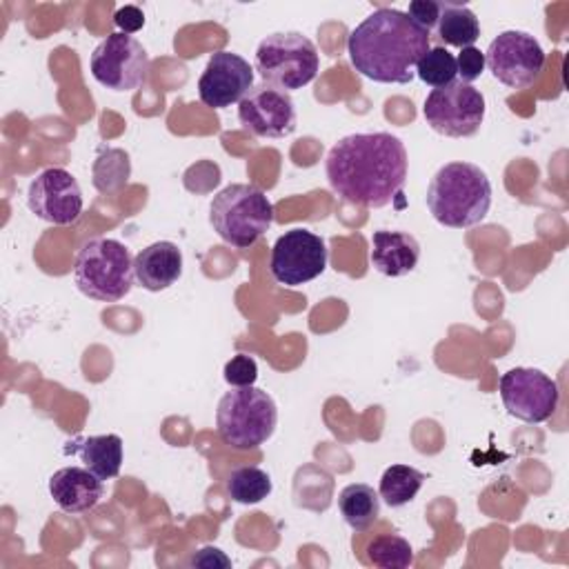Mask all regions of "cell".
Here are the masks:
<instances>
[{"label": "cell", "instance_id": "cell-25", "mask_svg": "<svg viewBox=\"0 0 569 569\" xmlns=\"http://www.w3.org/2000/svg\"><path fill=\"white\" fill-rule=\"evenodd\" d=\"M416 76L433 89L451 84L458 76L453 53H449L445 47H429V51L416 64Z\"/></svg>", "mask_w": 569, "mask_h": 569}, {"label": "cell", "instance_id": "cell-15", "mask_svg": "<svg viewBox=\"0 0 569 569\" xmlns=\"http://www.w3.org/2000/svg\"><path fill=\"white\" fill-rule=\"evenodd\" d=\"M251 87L253 67L233 51H218L198 80V98L207 107L224 109L240 102Z\"/></svg>", "mask_w": 569, "mask_h": 569}, {"label": "cell", "instance_id": "cell-6", "mask_svg": "<svg viewBox=\"0 0 569 569\" xmlns=\"http://www.w3.org/2000/svg\"><path fill=\"white\" fill-rule=\"evenodd\" d=\"M209 222L227 244L249 249L273 222V204L256 184H229L209 204Z\"/></svg>", "mask_w": 569, "mask_h": 569}, {"label": "cell", "instance_id": "cell-13", "mask_svg": "<svg viewBox=\"0 0 569 569\" xmlns=\"http://www.w3.org/2000/svg\"><path fill=\"white\" fill-rule=\"evenodd\" d=\"M29 211L51 224H71L82 213V191L78 180L62 167L40 171L27 189Z\"/></svg>", "mask_w": 569, "mask_h": 569}, {"label": "cell", "instance_id": "cell-19", "mask_svg": "<svg viewBox=\"0 0 569 569\" xmlns=\"http://www.w3.org/2000/svg\"><path fill=\"white\" fill-rule=\"evenodd\" d=\"M64 453H73L100 480L116 478L122 467V438L118 433L78 436L67 442Z\"/></svg>", "mask_w": 569, "mask_h": 569}, {"label": "cell", "instance_id": "cell-1", "mask_svg": "<svg viewBox=\"0 0 569 569\" xmlns=\"http://www.w3.org/2000/svg\"><path fill=\"white\" fill-rule=\"evenodd\" d=\"M407 162V149L398 136L387 131L351 133L329 149L325 173L329 187L345 202L380 209L402 193Z\"/></svg>", "mask_w": 569, "mask_h": 569}, {"label": "cell", "instance_id": "cell-29", "mask_svg": "<svg viewBox=\"0 0 569 569\" xmlns=\"http://www.w3.org/2000/svg\"><path fill=\"white\" fill-rule=\"evenodd\" d=\"M113 22H116V27L120 29V33L131 36V33H136V31L142 29V24H144V13H142V9H138V7H133V4H124V7H120V9L113 13Z\"/></svg>", "mask_w": 569, "mask_h": 569}, {"label": "cell", "instance_id": "cell-11", "mask_svg": "<svg viewBox=\"0 0 569 569\" xmlns=\"http://www.w3.org/2000/svg\"><path fill=\"white\" fill-rule=\"evenodd\" d=\"M498 391L509 416L522 422H545L558 409V385L540 369L513 367L500 376Z\"/></svg>", "mask_w": 569, "mask_h": 569}, {"label": "cell", "instance_id": "cell-5", "mask_svg": "<svg viewBox=\"0 0 569 569\" xmlns=\"http://www.w3.org/2000/svg\"><path fill=\"white\" fill-rule=\"evenodd\" d=\"M276 422V402L260 387H233L218 400V438L236 451H249L264 445L273 436Z\"/></svg>", "mask_w": 569, "mask_h": 569}, {"label": "cell", "instance_id": "cell-7", "mask_svg": "<svg viewBox=\"0 0 569 569\" xmlns=\"http://www.w3.org/2000/svg\"><path fill=\"white\" fill-rule=\"evenodd\" d=\"M262 82L293 91L309 84L320 69V56L316 44L298 31H276L260 40L253 60Z\"/></svg>", "mask_w": 569, "mask_h": 569}, {"label": "cell", "instance_id": "cell-27", "mask_svg": "<svg viewBox=\"0 0 569 569\" xmlns=\"http://www.w3.org/2000/svg\"><path fill=\"white\" fill-rule=\"evenodd\" d=\"M485 53L476 47H465L460 49L458 58H456V69H458V76H460V82H467L471 84L473 80H478L485 71Z\"/></svg>", "mask_w": 569, "mask_h": 569}, {"label": "cell", "instance_id": "cell-12", "mask_svg": "<svg viewBox=\"0 0 569 569\" xmlns=\"http://www.w3.org/2000/svg\"><path fill=\"white\" fill-rule=\"evenodd\" d=\"M327 269V244L309 229H289L271 247L269 271L278 284L300 287Z\"/></svg>", "mask_w": 569, "mask_h": 569}, {"label": "cell", "instance_id": "cell-9", "mask_svg": "<svg viewBox=\"0 0 569 569\" xmlns=\"http://www.w3.org/2000/svg\"><path fill=\"white\" fill-rule=\"evenodd\" d=\"M545 60L547 56L540 42L531 33L518 29L498 33L485 51L487 69L509 89L533 84L545 69Z\"/></svg>", "mask_w": 569, "mask_h": 569}, {"label": "cell", "instance_id": "cell-26", "mask_svg": "<svg viewBox=\"0 0 569 569\" xmlns=\"http://www.w3.org/2000/svg\"><path fill=\"white\" fill-rule=\"evenodd\" d=\"M222 373L231 387H251L258 380V365L251 356L238 353L224 365Z\"/></svg>", "mask_w": 569, "mask_h": 569}, {"label": "cell", "instance_id": "cell-17", "mask_svg": "<svg viewBox=\"0 0 569 569\" xmlns=\"http://www.w3.org/2000/svg\"><path fill=\"white\" fill-rule=\"evenodd\" d=\"M371 267L389 278L407 276L420 260V244L407 231L378 229L371 236Z\"/></svg>", "mask_w": 569, "mask_h": 569}, {"label": "cell", "instance_id": "cell-28", "mask_svg": "<svg viewBox=\"0 0 569 569\" xmlns=\"http://www.w3.org/2000/svg\"><path fill=\"white\" fill-rule=\"evenodd\" d=\"M407 16L416 24H420L422 29L431 31L438 24V18H440V2H436V0H413V2H409Z\"/></svg>", "mask_w": 569, "mask_h": 569}, {"label": "cell", "instance_id": "cell-24", "mask_svg": "<svg viewBox=\"0 0 569 569\" xmlns=\"http://www.w3.org/2000/svg\"><path fill=\"white\" fill-rule=\"evenodd\" d=\"M367 560L380 569H405L413 562V549L402 536L382 533L367 545Z\"/></svg>", "mask_w": 569, "mask_h": 569}, {"label": "cell", "instance_id": "cell-10", "mask_svg": "<svg viewBox=\"0 0 569 569\" xmlns=\"http://www.w3.org/2000/svg\"><path fill=\"white\" fill-rule=\"evenodd\" d=\"M89 69L96 82L111 91H133L149 73L147 49L127 33H109L91 53Z\"/></svg>", "mask_w": 569, "mask_h": 569}, {"label": "cell", "instance_id": "cell-4", "mask_svg": "<svg viewBox=\"0 0 569 569\" xmlns=\"http://www.w3.org/2000/svg\"><path fill=\"white\" fill-rule=\"evenodd\" d=\"M133 256L116 238L87 240L73 262V282L80 293L98 302H116L133 287Z\"/></svg>", "mask_w": 569, "mask_h": 569}, {"label": "cell", "instance_id": "cell-3", "mask_svg": "<svg viewBox=\"0 0 569 569\" xmlns=\"http://www.w3.org/2000/svg\"><path fill=\"white\" fill-rule=\"evenodd\" d=\"M427 207L433 220L445 227H473L489 213L491 182L473 162H447L427 187Z\"/></svg>", "mask_w": 569, "mask_h": 569}, {"label": "cell", "instance_id": "cell-18", "mask_svg": "<svg viewBox=\"0 0 569 569\" xmlns=\"http://www.w3.org/2000/svg\"><path fill=\"white\" fill-rule=\"evenodd\" d=\"M133 271L142 289L162 291L182 276V251L169 240H158L136 253Z\"/></svg>", "mask_w": 569, "mask_h": 569}, {"label": "cell", "instance_id": "cell-30", "mask_svg": "<svg viewBox=\"0 0 569 569\" xmlns=\"http://www.w3.org/2000/svg\"><path fill=\"white\" fill-rule=\"evenodd\" d=\"M191 565H200V567H216V565H220V567H229L231 565V560L220 551V549H216V547H202L193 558H191Z\"/></svg>", "mask_w": 569, "mask_h": 569}, {"label": "cell", "instance_id": "cell-2", "mask_svg": "<svg viewBox=\"0 0 569 569\" xmlns=\"http://www.w3.org/2000/svg\"><path fill=\"white\" fill-rule=\"evenodd\" d=\"M431 36L407 11L380 7L351 29L347 53L351 67L382 84H407L416 76L418 60L429 51Z\"/></svg>", "mask_w": 569, "mask_h": 569}, {"label": "cell", "instance_id": "cell-21", "mask_svg": "<svg viewBox=\"0 0 569 569\" xmlns=\"http://www.w3.org/2000/svg\"><path fill=\"white\" fill-rule=\"evenodd\" d=\"M438 38L449 47H473L480 38V22L476 13L460 2H440V18L436 24Z\"/></svg>", "mask_w": 569, "mask_h": 569}, {"label": "cell", "instance_id": "cell-20", "mask_svg": "<svg viewBox=\"0 0 569 569\" xmlns=\"http://www.w3.org/2000/svg\"><path fill=\"white\" fill-rule=\"evenodd\" d=\"M338 509L353 531H365L380 516V496L365 482H351L338 493Z\"/></svg>", "mask_w": 569, "mask_h": 569}, {"label": "cell", "instance_id": "cell-22", "mask_svg": "<svg viewBox=\"0 0 569 569\" xmlns=\"http://www.w3.org/2000/svg\"><path fill=\"white\" fill-rule=\"evenodd\" d=\"M425 482V473L409 465H391L385 469L378 487V496L389 507H402L416 498Z\"/></svg>", "mask_w": 569, "mask_h": 569}, {"label": "cell", "instance_id": "cell-8", "mask_svg": "<svg viewBox=\"0 0 569 569\" xmlns=\"http://www.w3.org/2000/svg\"><path fill=\"white\" fill-rule=\"evenodd\" d=\"M422 116L440 136L469 138L485 120V96L473 84L453 80L425 98Z\"/></svg>", "mask_w": 569, "mask_h": 569}, {"label": "cell", "instance_id": "cell-14", "mask_svg": "<svg viewBox=\"0 0 569 569\" xmlns=\"http://www.w3.org/2000/svg\"><path fill=\"white\" fill-rule=\"evenodd\" d=\"M238 120L258 138H284L296 131L298 116L287 91L260 82L238 102Z\"/></svg>", "mask_w": 569, "mask_h": 569}, {"label": "cell", "instance_id": "cell-23", "mask_svg": "<svg viewBox=\"0 0 569 569\" xmlns=\"http://www.w3.org/2000/svg\"><path fill=\"white\" fill-rule=\"evenodd\" d=\"M271 489L273 485L269 473L253 465L238 467L227 478V493L233 502H240V505H256L264 500L271 493Z\"/></svg>", "mask_w": 569, "mask_h": 569}, {"label": "cell", "instance_id": "cell-16", "mask_svg": "<svg viewBox=\"0 0 569 569\" xmlns=\"http://www.w3.org/2000/svg\"><path fill=\"white\" fill-rule=\"evenodd\" d=\"M102 493V480L87 467H62L49 478V496L67 513H82L93 509Z\"/></svg>", "mask_w": 569, "mask_h": 569}]
</instances>
